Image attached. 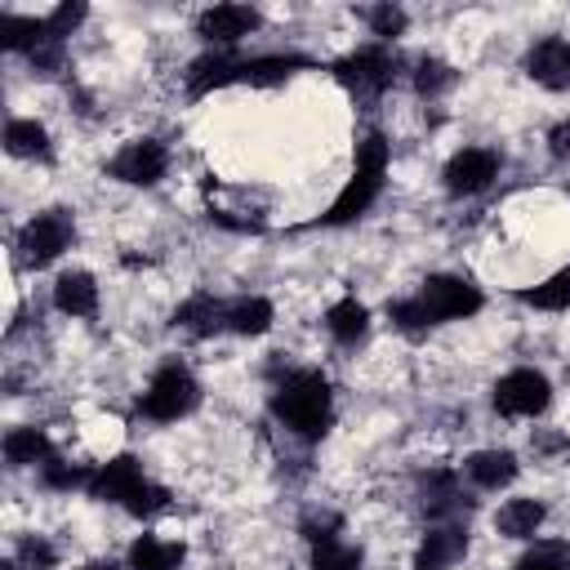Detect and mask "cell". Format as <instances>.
Masks as SVG:
<instances>
[{"label":"cell","mask_w":570,"mask_h":570,"mask_svg":"<svg viewBox=\"0 0 570 570\" xmlns=\"http://www.w3.org/2000/svg\"><path fill=\"white\" fill-rule=\"evenodd\" d=\"M517 570H570V543L566 539H543L530 552H521Z\"/></svg>","instance_id":"obj_29"},{"label":"cell","mask_w":570,"mask_h":570,"mask_svg":"<svg viewBox=\"0 0 570 570\" xmlns=\"http://www.w3.org/2000/svg\"><path fill=\"white\" fill-rule=\"evenodd\" d=\"M272 414L303 441L325 436L330 419H334V401H330V383L321 370H294L281 379V387L272 392Z\"/></svg>","instance_id":"obj_2"},{"label":"cell","mask_w":570,"mask_h":570,"mask_svg":"<svg viewBox=\"0 0 570 570\" xmlns=\"http://www.w3.org/2000/svg\"><path fill=\"white\" fill-rule=\"evenodd\" d=\"M552 401V383L548 374L521 365V370H508L499 383H494V410L508 414V419H534L543 414Z\"/></svg>","instance_id":"obj_7"},{"label":"cell","mask_w":570,"mask_h":570,"mask_svg":"<svg viewBox=\"0 0 570 570\" xmlns=\"http://www.w3.org/2000/svg\"><path fill=\"white\" fill-rule=\"evenodd\" d=\"M325 325H330V334H334L338 343H356V338L365 334V325H370V312H365V303H356V298L347 294V298H338V303L325 312Z\"/></svg>","instance_id":"obj_26"},{"label":"cell","mask_w":570,"mask_h":570,"mask_svg":"<svg viewBox=\"0 0 570 570\" xmlns=\"http://www.w3.org/2000/svg\"><path fill=\"white\" fill-rule=\"evenodd\" d=\"M365 22L379 36V45H392L405 31V9L401 4H374V9H365Z\"/></svg>","instance_id":"obj_31"},{"label":"cell","mask_w":570,"mask_h":570,"mask_svg":"<svg viewBox=\"0 0 570 570\" xmlns=\"http://www.w3.org/2000/svg\"><path fill=\"white\" fill-rule=\"evenodd\" d=\"M258 22H263L258 9H249V4H214V9H205L196 18V36L205 45H214V49H232L249 31H258Z\"/></svg>","instance_id":"obj_10"},{"label":"cell","mask_w":570,"mask_h":570,"mask_svg":"<svg viewBox=\"0 0 570 570\" xmlns=\"http://www.w3.org/2000/svg\"><path fill=\"white\" fill-rule=\"evenodd\" d=\"M548 151L561 160V156H570V120H561L552 134H548Z\"/></svg>","instance_id":"obj_35"},{"label":"cell","mask_w":570,"mask_h":570,"mask_svg":"<svg viewBox=\"0 0 570 570\" xmlns=\"http://www.w3.org/2000/svg\"><path fill=\"white\" fill-rule=\"evenodd\" d=\"M468 552V525L463 521H436L419 548H414V570H450Z\"/></svg>","instance_id":"obj_11"},{"label":"cell","mask_w":570,"mask_h":570,"mask_svg":"<svg viewBox=\"0 0 570 570\" xmlns=\"http://www.w3.org/2000/svg\"><path fill=\"white\" fill-rule=\"evenodd\" d=\"M450 196H476L499 178V151L494 147H463L441 169Z\"/></svg>","instance_id":"obj_9"},{"label":"cell","mask_w":570,"mask_h":570,"mask_svg":"<svg viewBox=\"0 0 570 570\" xmlns=\"http://www.w3.org/2000/svg\"><path fill=\"white\" fill-rule=\"evenodd\" d=\"M53 307L62 316H94L98 307V285L89 272H62L53 281Z\"/></svg>","instance_id":"obj_17"},{"label":"cell","mask_w":570,"mask_h":570,"mask_svg":"<svg viewBox=\"0 0 570 570\" xmlns=\"http://www.w3.org/2000/svg\"><path fill=\"white\" fill-rule=\"evenodd\" d=\"M525 76H530L534 85L552 89V94L570 89V40H561V36L539 40V45L525 53Z\"/></svg>","instance_id":"obj_13"},{"label":"cell","mask_w":570,"mask_h":570,"mask_svg":"<svg viewBox=\"0 0 570 570\" xmlns=\"http://www.w3.org/2000/svg\"><path fill=\"white\" fill-rule=\"evenodd\" d=\"M227 330H232V334H245V338L267 334V330H272V303L258 298V294L232 298V303H227Z\"/></svg>","instance_id":"obj_24"},{"label":"cell","mask_w":570,"mask_h":570,"mask_svg":"<svg viewBox=\"0 0 570 570\" xmlns=\"http://www.w3.org/2000/svg\"><path fill=\"white\" fill-rule=\"evenodd\" d=\"M187 557V548L178 539H156V534H138L129 543V570H174Z\"/></svg>","instance_id":"obj_21"},{"label":"cell","mask_w":570,"mask_h":570,"mask_svg":"<svg viewBox=\"0 0 570 570\" xmlns=\"http://www.w3.org/2000/svg\"><path fill=\"white\" fill-rule=\"evenodd\" d=\"M543 517H548V508H543L539 499H508V503L494 512V530H499L503 539H534L539 525H543Z\"/></svg>","instance_id":"obj_18"},{"label":"cell","mask_w":570,"mask_h":570,"mask_svg":"<svg viewBox=\"0 0 570 570\" xmlns=\"http://www.w3.org/2000/svg\"><path fill=\"white\" fill-rule=\"evenodd\" d=\"M4 151L18 156V160H49L53 156L49 129L40 120H9L4 125Z\"/></svg>","instance_id":"obj_22"},{"label":"cell","mask_w":570,"mask_h":570,"mask_svg":"<svg viewBox=\"0 0 570 570\" xmlns=\"http://www.w3.org/2000/svg\"><path fill=\"white\" fill-rule=\"evenodd\" d=\"M89 476H94V472L67 463V459H58V454L40 463V481H45L49 490H89Z\"/></svg>","instance_id":"obj_30"},{"label":"cell","mask_w":570,"mask_h":570,"mask_svg":"<svg viewBox=\"0 0 570 570\" xmlns=\"http://www.w3.org/2000/svg\"><path fill=\"white\" fill-rule=\"evenodd\" d=\"M312 570H361V548L343 539H321L312 543Z\"/></svg>","instance_id":"obj_28"},{"label":"cell","mask_w":570,"mask_h":570,"mask_svg":"<svg viewBox=\"0 0 570 570\" xmlns=\"http://www.w3.org/2000/svg\"><path fill=\"white\" fill-rule=\"evenodd\" d=\"M174 325H183V330L196 334V338H209V334L227 330V303L214 298V294H191V298L174 312Z\"/></svg>","instance_id":"obj_16"},{"label":"cell","mask_w":570,"mask_h":570,"mask_svg":"<svg viewBox=\"0 0 570 570\" xmlns=\"http://www.w3.org/2000/svg\"><path fill=\"white\" fill-rule=\"evenodd\" d=\"M142 485H147V476H142L134 454H116V459L98 463V472L89 476V494L102 503H129Z\"/></svg>","instance_id":"obj_12"},{"label":"cell","mask_w":570,"mask_h":570,"mask_svg":"<svg viewBox=\"0 0 570 570\" xmlns=\"http://www.w3.org/2000/svg\"><path fill=\"white\" fill-rule=\"evenodd\" d=\"M45 459H53V445H49L45 428H13V432H4V463L9 468H40Z\"/></svg>","instance_id":"obj_19"},{"label":"cell","mask_w":570,"mask_h":570,"mask_svg":"<svg viewBox=\"0 0 570 570\" xmlns=\"http://www.w3.org/2000/svg\"><path fill=\"white\" fill-rule=\"evenodd\" d=\"M125 508H129L134 517H151V512L169 508V490H160V485H151V481H147V485H142V490H138V494L125 503Z\"/></svg>","instance_id":"obj_34"},{"label":"cell","mask_w":570,"mask_h":570,"mask_svg":"<svg viewBox=\"0 0 570 570\" xmlns=\"http://www.w3.org/2000/svg\"><path fill=\"white\" fill-rule=\"evenodd\" d=\"M481 289L463 276H428L410 298H396L387 303V316L405 330V334H419V330H432V325H445V321H463V316H476L481 312Z\"/></svg>","instance_id":"obj_1"},{"label":"cell","mask_w":570,"mask_h":570,"mask_svg":"<svg viewBox=\"0 0 570 570\" xmlns=\"http://www.w3.org/2000/svg\"><path fill=\"white\" fill-rule=\"evenodd\" d=\"M463 472H468V481L476 490H503V485L517 481L521 468H517V454L512 450H476V454H468Z\"/></svg>","instance_id":"obj_15"},{"label":"cell","mask_w":570,"mask_h":570,"mask_svg":"<svg viewBox=\"0 0 570 570\" xmlns=\"http://www.w3.org/2000/svg\"><path fill=\"white\" fill-rule=\"evenodd\" d=\"M387 156H392L387 138H383V134H365V138L356 142V169H352L347 187H343V191L334 196V205L316 218V227H343V223H356V218L374 205V196L383 191Z\"/></svg>","instance_id":"obj_3"},{"label":"cell","mask_w":570,"mask_h":570,"mask_svg":"<svg viewBox=\"0 0 570 570\" xmlns=\"http://www.w3.org/2000/svg\"><path fill=\"white\" fill-rule=\"evenodd\" d=\"M85 4H58L53 13H45V31H49V40H67L80 22H85Z\"/></svg>","instance_id":"obj_32"},{"label":"cell","mask_w":570,"mask_h":570,"mask_svg":"<svg viewBox=\"0 0 570 570\" xmlns=\"http://www.w3.org/2000/svg\"><path fill=\"white\" fill-rule=\"evenodd\" d=\"M45 40H49L45 18H27V13H4V18H0V45H4L9 53H27V58H31Z\"/></svg>","instance_id":"obj_23"},{"label":"cell","mask_w":570,"mask_h":570,"mask_svg":"<svg viewBox=\"0 0 570 570\" xmlns=\"http://www.w3.org/2000/svg\"><path fill=\"white\" fill-rule=\"evenodd\" d=\"M80 570H120L116 561H89V566H80Z\"/></svg>","instance_id":"obj_36"},{"label":"cell","mask_w":570,"mask_h":570,"mask_svg":"<svg viewBox=\"0 0 570 570\" xmlns=\"http://www.w3.org/2000/svg\"><path fill=\"white\" fill-rule=\"evenodd\" d=\"M517 298L530 303V307H539V312H566L570 307V263L561 272H552L548 281H539L530 289H517Z\"/></svg>","instance_id":"obj_25"},{"label":"cell","mask_w":570,"mask_h":570,"mask_svg":"<svg viewBox=\"0 0 570 570\" xmlns=\"http://www.w3.org/2000/svg\"><path fill=\"white\" fill-rule=\"evenodd\" d=\"M165 169H169V151H165V142H156V138H134V142H125V147L116 151V160L107 165V174H111L116 183H129V187H151V183L165 178Z\"/></svg>","instance_id":"obj_8"},{"label":"cell","mask_w":570,"mask_h":570,"mask_svg":"<svg viewBox=\"0 0 570 570\" xmlns=\"http://www.w3.org/2000/svg\"><path fill=\"white\" fill-rule=\"evenodd\" d=\"M454 80H459V71H454L450 62H441V58H423V62L414 67V89H419V98H441L445 89H454Z\"/></svg>","instance_id":"obj_27"},{"label":"cell","mask_w":570,"mask_h":570,"mask_svg":"<svg viewBox=\"0 0 570 570\" xmlns=\"http://www.w3.org/2000/svg\"><path fill=\"white\" fill-rule=\"evenodd\" d=\"M71 236H76L71 214H67V209H45V214H36V218L18 232V258H22L27 267H45V263H53V258L71 245Z\"/></svg>","instance_id":"obj_6"},{"label":"cell","mask_w":570,"mask_h":570,"mask_svg":"<svg viewBox=\"0 0 570 570\" xmlns=\"http://www.w3.org/2000/svg\"><path fill=\"white\" fill-rule=\"evenodd\" d=\"M18 561H22L27 570H49V566L58 561V552H53V548H49L40 534H27V539L18 543Z\"/></svg>","instance_id":"obj_33"},{"label":"cell","mask_w":570,"mask_h":570,"mask_svg":"<svg viewBox=\"0 0 570 570\" xmlns=\"http://www.w3.org/2000/svg\"><path fill=\"white\" fill-rule=\"evenodd\" d=\"M196 401H200V383L191 379V370L183 361H165L151 374L147 392L138 396V410L156 423H174V419H187L196 410Z\"/></svg>","instance_id":"obj_4"},{"label":"cell","mask_w":570,"mask_h":570,"mask_svg":"<svg viewBox=\"0 0 570 570\" xmlns=\"http://www.w3.org/2000/svg\"><path fill=\"white\" fill-rule=\"evenodd\" d=\"M468 508V494L459 490V476L450 472V468H441V472H432L428 481H423V512L428 517H454V512H463Z\"/></svg>","instance_id":"obj_20"},{"label":"cell","mask_w":570,"mask_h":570,"mask_svg":"<svg viewBox=\"0 0 570 570\" xmlns=\"http://www.w3.org/2000/svg\"><path fill=\"white\" fill-rule=\"evenodd\" d=\"M298 67H307V58H303V53H254V58H236L232 85H254V89H267V85L289 80Z\"/></svg>","instance_id":"obj_14"},{"label":"cell","mask_w":570,"mask_h":570,"mask_svg":"<svg viewBox=\"0 0 570 570\" xmlns=\"http://www.w3.org/2000/svg\"><path fill=\"white\" fill-rule=\"evenodd\" d=\"M334 76H338V85H347L356 98L370 102V98H379L396 80V53L387 45H365V49L338 58L334 62Z\"/></svg>","instance_id":"obj_5"}]
</instances>
